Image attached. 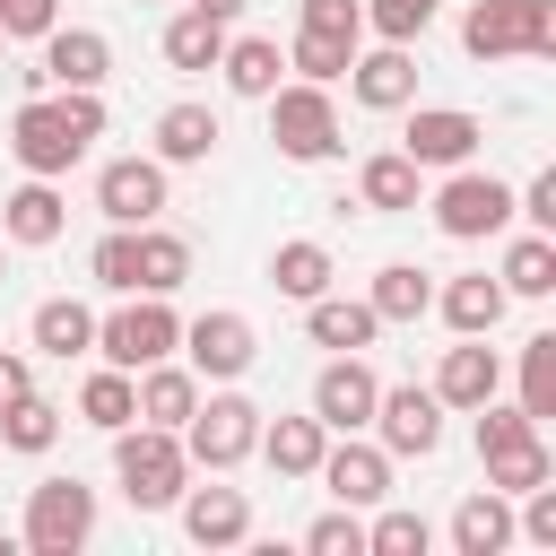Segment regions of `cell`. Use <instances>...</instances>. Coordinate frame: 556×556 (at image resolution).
Masks as SVG:
<instances>
[{"label": "cell", "instance_id": "cell-3", "mask_svg": "<svg viewBox=\"0 0 556 556\" xmlns=\"http://www.w3.org/2000/svg\"><path fill=\"white\" fill-rule=\"evenodd\" d=\"M460 52L469 61H547L556 52V0H469L460 9Z\"/></svg>", "mask_w": 556, "mask_h": 556}, {"label": "cell", "instance_id": "cell-33", "mask_svg": "<svg viewBox=\"0 0 556 556\" xmlns=\"http://www.w3.org/2000/svg\"><path fill=\"white\" fill-rule=\"evenodd\" d=\"M495 278H504V295H530V304L556 295V235H513Z\"/></svg>", "mask_w": 556, "mask_h": 556}, {"label": "cell", "instance_id": "cell-14", "mask_svg": "<svg viewBox=\"0 0 556 556\" xmlns=\"http://www.w3.org/2000/svg\"><path fill=\"white\" fill-rule=\"evenodd\" d=\"M374 400H382V382H374L365 356H330V365L313 374V417H321L330 434H365V426H374Z\"/></svg>", "mask_w": 556, "mask_h": 556}, {"label": "cell", "instance_id": "cell-2", "mask_svg": "<svg viewBox=\"0 0 556 556\" xmlns=\"http://www.w3.org/2000/svg\"><path fill=\"white\" fill-rule=\"evenodd\" d=\"M113 478H122V495L139 504V513H174V495L191 486V452H182V434L174 426H113Z\"/></svg>", "mask_w": 556, "mask_h": 556}, {"label": "cell", "instance_id": "cell-13", "mask_svg": "<svg viewBox=\"0 0 556 556\" xmlns=\"http://www.w3.org/2000/svg\"><path fill=\"white\" fill-rule=\"evenodd\" d=\"M165 174H174V165H156V156H113V165L96 174L104 226H148V217H165Z\"/></svg>", "mask_w": 556, "mask_h": 556}, {"label": "cell", "instance_id": "cell-19", "mask_svg": "<svg viewBox=\"0 0 556 556\" xmlns=\"http://www.w3.org/2000/svg\"><path fill=\"white\" fill-rule=\"evenodd\" d=\"M443 408H478V400H495L504 391V356L486 348V339H460V348H443V365H434V382H426Z\"/></svg>", "mask_w": 556, "mask_h": 556}, {"label": "cell", "instance_id": "cell-20", "mask_svg": "<svg viewBox=\"0 0 556 556\" xmlns=\"http://www.w3.org/2000/svg\"><path fill=\"white\" fill-rule=\"evenodd\" d=\"M304 330H313V348H330V356H365V348L382 339V313H374L365 295H313V304H304Z\"/></svg>", "mask_w": 556, "mask_h": 556}, {"label": "cell", "instance_id": "cell-10", "mask_svg": "<svg viewBox=\"0 0 556 556\" xmlns=\"http://www.w3.org/2000/svg\"><path fill=\"white\" fill-rule=\"evenodd\" d=\"M252 356H261V339H252V321H243L235 304H217V313L182 321V365H191L200 382H243V374H252Z\"/></svg>", "mask_w": 556, "mask_h": 556}, {"label": "cell", "instance_id": "cell-40", "mask_svg": "<svg viewBox=\"0 0 556 556\" xmlns=\"http://www.w3.org/2000/svg\"><path fill=\"white\" fill-rule=\"evenodd\" d=\"M539 478H556V452H547V443H539V434H530V443H513V452H495V460H486V486H495V495H530V486H539Z\"/></svg>", "mask_w": 556, "mask_h": 556}, {"label": "cell", "instance_id": "cell-46", "mask_svg": "<svg viewBox=\"0 0 556 556\" xmlns=\"http://www.w3.org/2000/svg\"><path fill=\"white\" fill-rule=\"evenodd\" d=\"M61 26V0H0V35L9 43H35V35H52Z\"/></svg>", "mask_w": 556, "mask_h": 556}, {"label": "cell", "instance_id": "cell-21", "mask_svg": "<svg viewBox=\"0 0 556 556\" xmlns=\"http://www.w3.org/2000/svg\"><path fill=\"white\" fill-rule=\"evenodd\" d=\"M130 391H139V426H174V434H182V417L200 408V374H191V365H174V356L139 365V374H130Z\"/></svg>", "mask_w": 556, "mask_h": 556}, {"label": "cell", "instance_id": "cell-15", "mask_svg": "<svg viewBox=\"0 0 556 556\" xmlns=\"http://www.w3.org/2000/svg\"><path fill=\"white\" fill-rule=\"evenodd\" d=\"M339 504H356V513H374L382 495H391V452L382 443H365V434H339V443H321V469H313Z\"/></svg>", "mask_w": 556, "mask_h": 556}, {"label": "cell", "instance_id": "cell-1", "mask_svg": "<svg viewBox=\"0 0 556 556\" xmlns=\"http://www.w3.org/2000/svg\"><path fill=\"white\" fill-rule=\"evenodd\" d=\"M96 139H104V96L96 87H35L9 113V156L26 174H43V182H61Z\"/></svg>", "mask_w": 556, "mask_h": 556}, {"label": "cell", "instance_id": "cell-5", "mask_svg": "<svg viewBox=\"0 0 556 556\" xmlns=\"http://www.w3.org/2000/svg\"><path fill=\"white\" fill-rule=\"evenodd\" d=\"M261 104H269V139H278L287 165H321V156H339V96H330V87H313V78H278Z\"/></svg>", "mask_w": 556, "mask_h": 556}, {"label": "cell", "instance_id": "cell-38", "mask_svg": "<svg viewBox=\"0 0 556 556\" xmlns=\"http://www.w3.org/2000/svg\"><path fill=\"white\" fill-rule=\"evenodd\" d=\"M426 547H434V521L382 495V513L365 521V556H426Z\"/></svg>", "mask_w": 556, "mask_h": 556}, {"label": "cell", "instance_id": "cell-35", "mask_svg": "<svg viewBox=\"0 0 556 556\" xmlns=\"http://www.w3.org/2000/svg\"><path fill=\"white\" fill-rule=\"evenodd\" d=\"M52 443H61V408H52L43 391H26V400L0 408V452H26V460H35V452H52Z\"/></svg>", "mask_w": 556, "mask_h": 556}, {"label": "cell", "instance_id": "cell-4", "mask_svg": "<svg viewBox=\"0 0 556 556\" xmlns=\"http://www.w3.org/2000/svg\"><path fill=\"white\" fill-rule=\"evenodd\" d=\"M252 443H261V408H252L235 382L200 391V408L182 417V452H191V469H208V478L243 469V460H252Z\"/></svg>", "mask_w": 556, "mask_h": 556}, {"label": "cell", "instance_id": "cell-28", "mask_svg": "<svg viewBox=\"0 0 556 556\" xmlns=\"http://www.w3.org/2000/svg\"><path fill=\"white\" fill-rule=\"evenodd\" d=\"M217 70H226V87H235L243 104H261V96L278 87V70H287V52H278V35H226V52H217Z\"/></svg>", "mask_w": 556, "mask_h": 556}, {"label": "cell", "instance_id": "cell-27", "mask_svg": "<svg viewBox=\"0 0 556 556\" xmlns=\"http://www.w3.org/2000/svg\"><path fill=\"white\" fill-rule=\"evenodd\" d=\"M452 547H460V556H504V547H513V495H495V486L460 495V513H452Z\"/></svg>", "mask_w": 556, "mask_h": 556}, {"label": "cell", "instance_id": "cell-32", "mask_svg": "<svg viewBox=\"0 0 556 556\" xmlns=\"http://www.w3.org/2000/svg\"><path fill=\"white\" fill-rule=\"evenodd\" d=\"M182 278H191V243L148 217V226H139V295H174Z\"/></svg>", "mask_w": 556, "mask_h": 556}, {"label": "cell", "instance_id": "cell-11", "mask_svg": "<svg viewBox=\"0 0 556 556\" xmlns=\"http://www.w3.org/2000/svg\"><path fill=\"white\" fill-rule=\"evenodd\" d=\"M374 443H382L391 460H434V443H443V400H434L426 382L382 391V400H374Z\"/></svg>", "mask_w": 556, "mask_h": 556}, {"label": "cell", "instance_id": "cell-9", "mask_svg": "<svg viewBox=\"0 0 556 556\" xmlns=\"http://www.w3.org/2000/svg\"><path fill=\"white\" fill-rule=\"evenodd\" d=\"M400 113H408L400 156H408L417 174H452V165H469V156H478V139H486V122H478V113H460V104H400Z\"/></svg>", "mask_w": 556, "mask_h": 556}, {"label": "cell", "instance_id": "cell-6", "mask_svg": "<svg viewBox=\"0 0 556 556\" xmlns=\"http://www.w3.org/2000/svg\"><path fill=\"white\" fill-rule=\"evenodd\" d=\"M174 348H182V313H174L165 295H122V304L96 321V348H87V356L139 374V365H156V356H174Z\"/></svg>", "mask_w": 556, "mask_h": 556}, {"label": "cell", "instance_id": "cell-45", "mask_svg": "<svg viewBox=\"0 0 556 556\" xmlns=\"http://www.w3.org/2000/svg\"><path fill=\"white\" fill-rule=\"evenodd\" d=\"M295 26H313V35H348V43H365V0H304V9H295Z\"/></svg>", "mask_w": 556, "mask_h": 556}, {"label": "cell", "instance_id": "cell-18", "mask_svg": "<svg viewBox=\"0 0 556 556\" xmlns=\"http://www.w3.org/2000/svg\"><path fill=\"white\" fill-rule=\"evenodd\" d=\"M61 226H70V200H61L43 174H26V182L0 200V243H26V252H43V243H61Z\"/></svg>", "mask_w": 556, "mask_h": 556}, {"label": "cell", "instance_id": "cell-23", "mask_svg": "<svg viewBox=\"0 0 556 556\" xmlns=\"http://www.w3.org/2000/svg\"><path fill=\"white\" fill-rule=\"evenodd\" d=\"M417 191H426V174H417L400 148H382V156H365V165H356V208H374V217H408V208H417Z\"/></svg>", "mask_w": 556, "mask_h": 556}, {"label": "cell", "instance_id": "cell-30", "mask_svg": "<svg viewBox=\"0 0 556 556\" xmlns=\"http://www.w3.org/2000/svg\"><path fill=\"white\" fill-rule=\"evenodd\" d=\"M26 339H35L43 356H61V365H70V356H87V348H96V313H87L78 295H43V304H35V321H26Z\"/></svg>", "mask_w": 556, "mask_h": 556}, {"label": "cell", "instance_id": "cell-16", "mask_svg": "<svg viewBox=\"0 0 556 556\" xmlns=\"http://www.w3.org/2000/svg\"><path fill=\"white\" fill-rule=\"evenodd\" d=\"M174 513H182V539L191 547H243L252 539V495L243 486H182Z\"/></svg>", "mask_w": 556, "mask_h": 556}, {"label": "cell", "instance_id": "cell-44", "mask_svg": "<svg viewBox=\"0 0 556 556\" xmlns=\"http://www.w3.org/2000/svg\"><path fill=\"white\" fill-rule=\"evenodd\" d=\"M513 217H521L530 235H556V165H539V174L513 191Z\"/></svg>", "mask_w": 556, "mask_h": 556}, {"label": "cell", "instance_id": "cell-42", "mask_svg": "<svg viewBox=\"0 0 556 556\" xmlns=\"http://www.w3.org/2000/svg\"><path fill=\"white\" fill-rule=\"evenodd\" d=\"M434 17H443V0H365V26H374L382 43H417Z\"/></svg>", "mask_w": 556, "mask_h": 556}, {"label": "cell", "instance_id": "cell-49", "mask_svg": "<svg viewBox=\"0 0 556 556\" xmlns=\"http://www.w3.org/2000/svg\"><path fill=\"white\" fill-rule=\"evenodd\" d=\"M0 52H9V35H0Z\"/></svg>", "mask_w": 556, "mask_h": 556}, {"label": "cell", "instance_id": "cell-22", "mask_svg": "<svg viewBox=\"0 0 556 556\" xmlns=\"http://www.w3.org/2000/svg\"><path fill=\"white\" fill-rule=\"evenodd\" d=\"M321 443H330V426L304 408V417H261V443H252V452H261L278 478H313V469H321Z\"/></svg>", "mask_w": 556, "mask_h": 556}, {"label": "cell", "instance_id": "cell-39", "mask_svg": "<svg viewBox=\"0 0 556 556\" xmlns=\"http://www.w3.org/2000/svg\"><path fill=\"white\" fill-rule=\"evenodd\" d=\"M521 408L547 426L556 417V330H530L521 339Z\"/></svg>", "mask_w": 556, "mask_h": 556}, {"label": "cell", "instance_id": "cell-7", "mask_svg": "<svg viewBox=\"0 0 556 556\" xmlns=\"http://www.w3.org/2000/svg\"><path fill=\"white\" fill-rule=\"evenodd\" d=\"M17 539H26L35 556H78V547L96 539V486H87V478H35Z\"/></svg>", "mask_w": 556, "mask_h": 556}, {"label": "cell", "instance_id": "cell-41", "mask_svg": "<svg viewBox=\"0 0 556 556\" xmlns=\"http://www.w3.org/2000/svg\"><path fill=\"white\" fill-rule=\"evenodd\" d=\"M469 417H478V460H495V452H513V443L539 434V417H530L521 400H513V408H504V400H478Z\"/></svg>", "mask_w": 556, "mask_h": 556}, {"label": "cell", "instance_id": "cell-29", "mask_svg": "<svg viewBox=\"0 0 556 556\" xmlns=\"http://www.w3.org/2000/svg\"><path fill=\"white\" fill-rule=\"evenodd\" d=\"M217 156V113L208 104H165L156 113V165H208Z\"/></svg>", "mask_w": 556, "mask_h": 556}, {"label": "cell", "instance_id": "cell-25", "mask_svg": "<svg viewBox=\"0 0 556 556\" xmlns=\"http://www.w3.org/2000/svg\"><path fill=\"white\" fill-rule=\"evenodd\" d=\"M156 52H165V70H217V52H226V17H208V9H174L165 17V35H156Z\"/></svg>", "mask_w": 556, "mask_h": 556}, {"label": "cell", "instance_id": "cell-24", "mask_svg": "<svg viewBox=\"0 0 556 556\" xmlns=\"http://www.w3.org/2000/svg\"><path fill=\"white\" fill-rule=\"evenodd\" d=\"M504 278H486V269H469V278H452L443 295H434V313L460 330V339H495V321H504Z\"/></svg>", "mask_w": 556, "mask_h": 556}, {"label": "cell", "instance_id": "cell-37", "mask_svg": "<svg viewBox=\"0 0 556 556\" xmlns=\"http://www.w3.org/2000/svg\"><path fill=\"white\" fill-rule=\"evenodd\" d=\"M87 278L104 295H139V226H104L96 252H87Z\"/></svg>", "mask_w": 556, "mask_h": 556}, {"label": "cell", "instance_id": "cell-8", "mask_svg": "<svg viewBox=\"0 0 556 556\" xmlns=\"http://www.w3.org/2000/svg\"><path fill=\"white\" fill-rule=\"evenodd\" d=\"M434 226H443L452 243L504 235V226H513V182H495V174H478V165H452L443 191H434Z\"/></svg>", "mask_w": 556, "mask_h": 556}, {"label": "cell", "instance_id": "cell-34", "mask_svg": "<svg viewBox=\"0 0 556 556\" xmlns=\"http://www.w3.org/2000/svg\"><path fill=\"white\" fill-rule=\"evenodd\" d=\"M78 417H87L96 434L130 426V417H139V391H130V374H122V365H96V374L78 382Z\"/></svg>", "mask_w": 556, "mask_h": 556}, {"label": "cell", "instance_id": "cell-12", "mask_svg": "<svg viewBox=\"0 0 556 556\" xmlns=\"http://www.w3.org/2000/svg\"><path fill=\"white\" fill-rule=\"evenodd\" d=\"M35 43H43V61L26 70L35 87H104L113 78V35H96V26H52Z\"/></svg>", "mask_w": 556, "mask_h": 556}, {"label": "cell", "instance_id": "cell-47", "mask_svg": "<svg viewBox=\"0 0 556 556\" xmlns=\"http://www.w3.org/2000/svg\"><path fill=\"white\" fill-rule=\"evenodd\" d=\"M26 391H35V365H26L17 348H0V408H9V400H26Z\"/></svg>", "mask_w": 556, "mask_h": 556}, {"label": "cell", "instance_id": "cell-36", "mask_svg": "<svg viewBox=\"0 0 556 556\" xmlns=\"http://www.w3.org/2000/svg\"><path fill=\"white\" fill-rule=\"evenodd\" d=\"M356 52H365V43H348V35H313V26H295V43H287V70H295V78H313V87H339Z\"/></svg>", "mask_w": 556, "mask_h": 556}, {"label": "cell", "instance_id": "cell-43", "mask_svg": "<svg viewBox=\"0 0 556 556\" xmlns=\"http://www.w3.org/2000/svg\"><path fill=\"white\" fill-rule=\"evenodd\" d=\"M304 547H313V556H365V521H356V504H330V513L304 530Z\"/></svg>", "mask_w": 556, "mask_h": 556}, {"label": "cell", "instance_id": "cell-31", "mask_svg": "<svg viewBox=\"0 0 556 556\" xmlns=\"http://www.w3.org/2000/svg\"><path fill=\"white\" fill-rule=\"evenodd\" d=\"M365 304L382 313V330H391V321H417V313H434V278H426L417 261H391V269H374Z\"/></svg>", "mask_w": 556, "mask_h": 556}, {"label": "cell", "instance_id": "cell-26", "mask_svg": "<svg viewBox=\"0 0 556 556\" xmlns=\"http://www.w3.org/2000/svg\"><path fill=\"white\" fill-rule=\"evenodd\" d=\"M330 278H339V261H330V243H313V235H295V243H278V252H269V287H278L287 304L330 295Z\"/></svg>", "mask_w": 556, "mask_h": 556}, {"label": "cell", "instance_id": "cell-48", "mask_svg": "<svg viewBox=\"0 0 556 556\" xmlns=\"http://www.w3.org/2000/svg\"><path fill=\"white\" fill-rule=\"evenodd\" d=\"M191 9H208V17H226V26H235V17L252 9V0H191Z\"/></svg>", "mask_w": 556, "mask_h": 556}, {"label": "cell", "instance_id": "cell-17", "mask_svg": "<svg viewBox=\"0 0 556 556\" xmlns=\"http://www.w3.org/2000/svg\"><path fill=\"white\" fill-rule=\"evenodd\" d=\"M348 96H356L365 113H400V104H417V52H408V43H374V52H356V61H348Z\"/></svg>", "mask_w": 556, "mask_h": 556}]
</instances>
